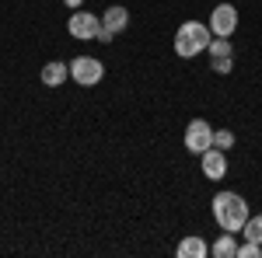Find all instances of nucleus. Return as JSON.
<instances>
[{"label": "nucleus", "mask_w": 262, "mask_h": 258, "mask_svg": "<svg viewBox=\"0 0 262 258\" xmlns=\"http://www.w3.org/2000/svg\"><path fill=\"white\" fill-rule=\"evenodd\" d=\"M95 42H105V45H108V42H116V32H108V28L101 25V32H98V39H95Z\"/></svg>", "instance_id": "obj_17"}, {"label": "nucleus", "mask_w": 262, "mask_h": 258, "mask_svg": "<svg viewBox=\"0 0 262 258\" xmlns=\"http://www.w3.org/2000/svg\"><path fill=\"white\" fill-rule=\"evenodd\" d=\"M259 255H262V244H255V241L238 244V258H259Z\"/></svg>", "instance_id": "obj_16"}, {"label": "nucleus", "mask_w": 262, "mask_h": 258, "mask_svg": "<svg viewBox=\"0 0 262 258\" xmlns=\"http://www.w3.org/2000/svg\"><path fill=\"white\" fill-rule=\"evenodd\" d=\"M175 255H179V258H206V255H210V244H206L200 234H189V238L179 241Z\"/></svg>", "instance_id": "obj_8"}, {"label": "nucleus", "mask_w": 262, "mask_h": 258, "mask_svg": "<svg viewBox=\"0 0 262 258\" xmlns=\"http://www.w3.org/2000/svg\"><path fill=\"white\" fill-rule=\"evenodd\" d=\"M70 77L77 80L81 87H95L105 77V63L95 60V56H74L70 60Z\"/></svg>", "instance_id": "obj_3"}, {"label": "nucleus", "mask_w": 262, "mask_h": 258, "mask_svg": "<svg viewBox=\"0 0 262 258\" xmlns=\"http://www.w3.org/2000/svg\"><path fill=\"white\" fill-rule=\"evenodd\" d=\"M210 39H213L210 25H203V21H182L179 32H175V53H179L182 60H192V56H200L203 49L210 45Z\"/></svg>", "instance_id": "obj_2"}, {"label": "nucleus", "mask_w": 262, "mask_h": 258, "mask_svg": "<svg viewBox=\"0 0 262 258\" xmlns=\"http://www.w3.org/2000/svg\"><path fill=\"white\" fill-rule=\"evenodd\" d=\"M206 53H210V56H231V53H234V45H231L227 39H217V35H213L210 45H206Z\"/></svg>", "instance_id": "obj_13"}, {"label": "nucleus", "mask_w": 262, "mask_h": 258, "mask_svg": "<svg viewBox=\"0 0 262 258\" xmlns=\"http://www.w3.org/2000/svg\"><path fill=\"white\" fill-rule=\"evenodd\" d=\"M67 74H70V63H63V60H53V63H46V66H42L39 80L46 84V87H60L63 80H67Z\"/></svg>", "instance_id": "obj_9"}, {"label": "nucleus", "mask_w": 262, "mask_h": 258, "mask_svg": "<svg viewBox=\"0 0 262 258\" xmlns=\"http://www.w3.org/2000/svg\"><path fill=\"white\" fill-rule=\"evenodd\" d=\"M63 4H67V7H74V11H81V4H84V0H63Z\"/></svg>", "instance_id": "obj_18"}, {"label": "nucleus", "mask_w": 262, "mask_h": 258, "mask_svg": "<svg viewBox=\"0 0 262 258\" xmlns=\"http://www.w3.org/2000/svg\"><path fill=\"white\" fill-rule=\"evenodd\" d=\"M210 66H213V74H231L234 70V53L231 56H210Z\"/></svg>", "instance_id": "obj_14"}, {"label": "nucleus", "mask_w": 262, "mask_h": 258, "mask_svg": "<svg viewBox=\"0 0 262 258\" xmlns=\"http://www.w3.org/2000/svg\"><path fill=\"white\" fill-rule=\"evenodd\" d=\"M210 255H213V258H238V241H234V234L224 230L221 238L210 244Z\"/></svg>", "instance_id": "obj_11"}, {"label": "nucleus", "mask_w": 262, "mask_h": 258, "mask_svg": "<svg viewBox=\"0 0 262 258\" xmlns=\"http://www.w3.org/2000/svg\"><path fill=\"white\" fill-rule=\"evenodd\" d=\"M234 28H238V11H234V4H217V7L210 11V32H213L217 39H231Z\"/></svg>", "instance_id": "obj_6"}, {"label": "nucleus", "mask_w": 262, "mask_h": 258, "mask_svg": "<svg viewBox=\"0 0 262 258\" xmlns=\"http://www.w3.org/2000/svg\"><path fill=\"white\" fill-rule=\"evenodd\" d=\"M213 147L231 150V147H234V133H231V129H213Z\"/></svg>", "instance_id": "obj_15"}, {"label": "nucleus", "mask_w": 262, "mask_h": 258, "mask_svg": "<svg viewBox=\"0 0 262 258\" xmlns=\"http://www.w3.org/2000/svg\"><path fill=\"white\" fill-rule=\"evenodd\" d=\"M248 217H252V213H248V202H245L238 192H217V196H213V220H217L221 230L242 234V227H245Z\"/></svg>", "instance_id": "obj_1"}, {"label": "nucleus", "mask_w": 262, "mask_h": 258, "mask_svg": "<svg viewBox=\"0 0 262 258\" xmlns=\"http://www.w3.org/2000/svg\"><path fill=\"white\" fill-rule=\"evenodd\" d=\"M242 234H245V241H255V244H262V213H259V217H248V220H245Z\"/></svg>", "instance_id": "obj_12"}, {"label": "nucleus", "mask_w": 262, "mask_h": 258, "mask_svg": "<svg viewBox=\"0 0 262 258\" xmlns=\"http://www.w3.org/2000/svg\"><path fill=\"white\" fill-rule=\"evenodd\" d=\"M210 147H213V126H210L206 119H192L189 126H185V150L200 157V154H206Z\"/></svg>", "instance_id": "obj_4"}, {"label": "nucleus", "mask_w": 262, "mask_h": 258, "mask_svg": "<svg viewBox=\"0 0 262 258\" xmlns=\"http://www.w3.org/2000/svg\"><path fill=\"white\" fill-rule=\"evenodd\" d=\"M101 25H105L108 32H116V35H119V32H126V25H129V11L116 4V7H108V11L101 14Z\"/></svg>", "instance_id": "obj_10"}, {"label": "nucleus", "mask_w": 262, "mask_h": 258, "mask_svg": "<svg viewBox=\"0 0 262 258\" xmlns=\"http://www.w3.org/2000/svg\"><path fill=\"white\" fill-rule=\"evenodd\" d=\"M67 28H70V35L81 42H95L101 32V18L98 14H91V11H74L70 21H67Z\"/></svg>", "instance_id": "obj_5"}, {"label": "nucleus", "mask_w": 262, "mask_h": 258, "mask_svg": "<svg viewBox=\"0 0 262 258\" xmlns=\"http://www.w3.org/2000/svg\"><path fill=\"white\" fill-rule=\"evenodd\" d=\"M200 168H203V175H206V181H221L227 175V154H224L221 147H210L206 154H200Z\"/></svg>", "instance_id": "obj_7"}]
</instances>
